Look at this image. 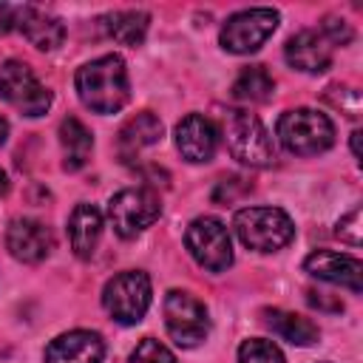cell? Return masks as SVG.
I'll use <instances>...</instances> for the list:
<instances>
[{
    "instance_id": "8992f818",
    "label": "cell",
    "mask_w": 363,
    "mask_h": 363,
    "mask_svg": "<svg viewBox=\"0 0 363 363\" xmlns=\"http://www.w3.org/2000/svg\"><path fill=\"white\" fill-rule=\"evenodd\" d=\"M162 216V199L150 187H125L108 201V218L119 238H136Z\"/></svg>"
},
{
    "instance_id": "4316f807",
    "label": "cell",
    "mask_w": 363,
    "mask_h": 363,
    "mask_svg": "<svg viewBox=\"0 0 363 363\" xmlns=\"http://www.w3.org/2000/svg\"><path fill=\"white\" fill-rule=\"evenodd\" d=\"M335 235H337L340 241L352 244V247H360V207L349 210V213H346V216L337 221Z\"/></svg>"
},
{
    "instance_id": "3957f363",
    "label": "cell",
    "mask_w": 363,
    "mask_h": 363,
    "mask_svg": "<svg viewBox=\"0 0 363 363\" xmlns=\"http://www.w3.org/2000/svg\"><path fill=\"white\" fill-rule=\"evenodd\" d=\"M278 142L295 156H318L335 145V125L326 113L312 108L284 111L275 125Z\"/></svg>"
},
{
    "instance_id": "d6986e66",
    "label": "cell",
    "mask_w": 363,
    "mask_h": 363,
    "mask_svg": "<svg viewBox=\"0 0 363 363\" xmlns=\"http://www.w3.org/2000/svg\"><path fill=\"white\" fill-rule=\"evenodd\" d=\"M264 323L267 329H272L281 340L292 343V346H312L320 337V329L295 312H284V309H264Z\"/></svg>"
},
{
    "instance_id": "ba28073f",
    "label": "cell",
    "mask_w": 363,
    "mask_h": 363,
    "mask_svg": "<svg viewBox=\"0 0 363 363\" xmlns=\"http://www.w3.org/2000/svg\"><path fill=\"white\" fill-rule=\"evenodd\" d=\"M275 28H278L275 9H244L227 17V23L221 26L218 43L230 54H252L272 37Z\"/></svg>"
},
{
    "instance_id": "1f68e13d",
    "label": "cell",
    "mask_w": 363,
    "mask_h": 363,
    "mask_svg": "<svg viewBox=\"0 0 363 363\" xmlns=\"http://www.w3.org/2000/svg\"><path fill=\"white\" fill-rule=\"evenodd\" d=\"M6 136H9V125H6V119L0 116V145L6 142Z\"/></svg>"
},
{
    "instance_id": "ffe728a7",
    "label": "cell",
    "mask_w": 363,
    "mask_h": 363,
    "mask_svg": "<svg viewBox=\"0 0 363 363\" xmlns=\"http://www.w3.org/2000/svg\"><path fill=\"white\" fill-rule=\"evenodd\" d=\"M60 145H62V153H65L62 167L74 173V170L85 167V162L91 159L94 136H91V130L77 116H65L60 122Z\"/></svg>"
},
{
    "instance_id": "6da1fadb",
    "label": "cell",
    "mask_w": 363,
    "mask_h": 363,
    "mask_svg": "<svg viewBox=\"0 0 363 363\" xmlns=\"http://www.w3.org/2000/svg\"><path fill=\"white\" fill-rule=\"evenodd\" d=\"M79 102L94 113H116L130 96L128 68L119 54H105L85 62L74 77Z\"/></svg>"
},
{
    "instance_id": "9c48e42d",
    "label": "cell",
    "mask_w": 363,
    "mask_h": 363,
    "mask_svg": "<svg viewBox=\"0 0 363 363\" xmlns=\"http://www.w3.org/2000/svg\"><path fill=\"white\" fill-rule=\"evenodd\" d=\"M184 244H187L190 255L196 258V264L204 267L207 272H224L233 264L230 233L213 216H201V218L190 221V227L184 233Z\"/></svg>"
},
{
    "instance_id": "83f0119b",
    "label": "cell",
    "mask_w": 363,
    "mask_h": 363,
    "mask_svg": "<svg viewBox=\"0 0 363 363\" xmlns=\"http://www.w3.org/2000/svg\"><path fill=\"white\" fill-rule=\"evenodd\" d=\"M306 301H309L312 306H318V309H326V312H340V309H343L340 301H329L326 292H315V289L306 292Z\"/></svg>"
},
{
    "instance_id": "4dcf8cb0",
    "label": "cell",
    "mask_w": 363,
    "mask_h": 363,
    "mask_svg": "<svg viewBox=\"0 0 363 363\" xmlns=\"http://www.w3.org/2000/svg\"><path fill=\"white\" fill-rule=\"evenodd\" d=\"M9 193V179H6V173L0 170V196H6Z\"/></svg>"
},
{
    "instance_id": "30bf717a",
    "label": "cell",
    "mask_w": 363,
    "mask_h": 363,
    "mask_svg": "<svg viewBox=\"0 0 363 363\" xmlns=\"http://www.w3.org/2000/svg\"><path fill=\"white\" fill-rule=\"evenodd\" d=\"M164 326H167V335L179 346L190 349L207 337L210 318H207L204 303L196 295H190L184 289H170L164 298Z\"/></svg>"
},
{
    "instance_id": "7a4b0ae2",
    "label": "cell",
    "mask_w": 363,
    "mask_h": 363,
    "mask_svg": "<svg viewBox=\"0 0 363 363\" xmlns=\"http://www.w3.org/2000/svg\"><path fill=\"white\" fill-rule=\"evenodd\" d=\"M221 130H224V142L227 150L233 153V159H238L241 164L250 167H267L275 162V145L272 136L267 133L264 122L241 108H230L221 119Z\"/></svg>"
},
{
    "instance_id": "e0dca14e",
    "label": "cell",
    "mask_w": 363,
    "mask_h": 363,
    "mask_svg": "<svg viewBox=\"0 0 363 363\" xmlns=\"http://www.w3.org/2000/svg\"><path fill=\"white\" fill-rule=\"evenodd\" d=\"M102 235V213L94 204H77L68 216V238H71V250L77 258L88 261L96 252Z\"/></svg>"
},
{
    "instance_id": "44dd1931",
    "label": "cell",
    "mask_w": 363,
    "mask_h": 363,
    "mask_svg": "<svg viewBox=\"0 0 363 363\" xmlns=\"http://www.w3.org/2000/svg\"><path fill=\"white\" fill-rule=\"evenodd\" d=\"M147 23H150V17L145 11H113V14L102 17L108 37H113L122 45H142V40L147 34Z\"/></svg>"
},
{
    "instance_id": "5b68a950",
    "label": "cell",
    "mask_w": 363,
    "mask_h": 363,
    "mask_svg": "<svg viewBox=\"0 0 363 363\" xmlns=\"http://www.w3.org/2000/svg\"><path fill=\"white\" fill-rule=\"evenodd\" d=\"M150 278L142 269H125L113 275L102 289V306L116 323H139L150 306Z\"/></svg>"
},
{
    "instance_id": "7c38bea8",
    "label": "cell",
    "mask_w": 363,
    "mask_h": 363,
    "mask_svg": "<svg viewBox=\"0 0 363 363\" xmlns=\"http://www.w3.org/2000/svg\"><path fill=\"white\" fill-rule=\"evenodd\" d=\"M6 247L17 261L40 264L54 250V235L37 218H14L6 230Z\"/></svg>"
},
{
    "instance_id": "277c9868",
    "label": "cell",
    "mask_w": 363,
    "mask_h": 363,
    "mask_svg": "<svg viewBox=\"0 0 363 363\" xmlns=\"http://www.w3.org/2000/svg\"><path fill=\"white\" fill-rule=\"evenodd\" d=\"M233 227L241 244L255 252H278L295 238L292 218L278 207H244L233 216Z\"/></svg>"
},
{
    "instance_id": "d4e9b609",
    "label": "cell",
    "mask_w": 363,
    "mask_h": 363,
    "mask_svg": "<svg viewBox=\"0 0 363 363\" xmlns=\"http://www.w3.org/2000/svg\"><path fill=\"white\" fill-rule=\"evenodd\" d=\"M130 363H176V354L156 337H142L130 352Z\"/></svg>"
},
{
    "instance_id": "8fae6325",
    "label": "cell",
    "mask_w": 363,
    "mask_h": 363,
    "mask_svg": "<svg viewBox=\"0 0 363 363\" xmlns=\"http://www.w3.org/2000/svg\"><path fill=\"white\" fill-rule=\"evenodd\" d=\"M303 269L309 275H315L318 281L337 284V286H346L352 292L363 289V264L354 255L335 252V250H315L303 261Z\"/></svg>"
},
{
    "instance_id": "f1b7e54d",
    "label": "cell",
    "mask_w": 363,
    "mask_h": 363,
    "mask_svg": "<svg viewBox=\"0 0 363 363\" xmlns=\"http://www.w3.org/2000/svg\"><path fill=\"white\" fill-rule=\"evenodd\" d=\"M17 9H20V6H6V3H0V34H9L11 28H17Z\"/></svg>"
},
{
    "instance_id": "7402d4cb",
    "label": "cell",
    "mask_w": 363,
    "mask_h": 363,
    "mask_svg": "<svg viewBox=\"0 0 363 363\" xmlns=\"http://www.w3.org/2000/svg\"><path fill=\"white\" fill-rule=\"evenodd\" d=\"M272 94L275 79L264 65H247L233 82V96L241 102H267Z\"/></svg>"
},
{
    "instance_id": "2e32d148",
    "label": "cell",
    "mask_w": 363,
    "mask_h": 363,
    "mask_svg": "<svg viewBox=\"0 0 363 363\" xmlns=\"http://www.w3.org/2000/svg\"><path fill=\"white\" fill-rule=\"evenodd\" d=\"M17 28L40 51H54L65 40V26L57 17L40 11L34 6H20L17 9Z\"/></svg>"
},
{
    "instance_id": "4fadbf2b",
    "label": "cell",
    "mask_w": 363,
    "mask_h": 363,
    "mask_svg": "<svg viewBox=\"0 0 363 363\" xmlns=\"http://www.w3.org/2000/svg\"><path fill=\"white\" fill-rule=\"evenodd\" d=\"M176 147H179L182 159H187L193 164L210 162L218 150V128L201 113H187L176 125Z\"/></svg>"
},
{
    "instance_id": "cb8c5ba5",
    "label": "cell",
    "mask_w": 363,
    "mask_h": 363,
    "mask_svg": "<svg viewBox=\"0 0 363 363\" xmlns=\"http://www.w3.org/2000/svg\"><path fill=\"white\" fill-rule=\"evenodd\" d=\"M323 99L346 116H360V91L352 85H329Z\"/></svg>"
},
{
    "instance_id": "5bb4252c",
    "label": "cell",
    "mask_w": 363,
    "mask_h": 363,
    "mask_svg": "<svg viewBox=\"0 0 363 363\" xmlns=\"http://www.w3.org/2000/svg\"><path fill=\"white\" fill-rule=\"evenodd\" d=\"M284 57L292 68H298L303 74H323L332 65V43L320 31L303 28L286 40Z\"/></svg>"
},
{
    "instance_id": "9a60e30c",
    "label": "cell",
    "mask_w": 363,
    "mask_h": 363,
    "mask_svg": "<svg viewBox=\"0 0 363 363\" xmlns=\"http://www.w3.org/2000/svg\"><path fill=\"white\" fill-rule=\"evenodd\" d=\"M45 363H102L105 357V340L96 332L74 329L60 337H54L45 346Z\"/></svg>"
},
{
    "instance_id": "52a82bcc",
    "label": "cell",
    "mask_w": 363,
    "mask_h": 363,
    "mask_svg": "<svg viewBox=\"0 0 363 363\" xmlns=\"http://www.w3.org/2000/svg\"><path fill=\"white\" fill-rule=\"evenodd\" d=\"M0 96L23 116H43L51 108V91L20 60H6L0 65Z\"/></svg>"
},
{
    "instance_id": "ac0fdd59",
    "label": "cell",
    "mask_w": 363,
    "mask_h": 363,
    "mask_svg": "<svg viewBox=\"0 0 363 363\" xmlns=\"http://www.w3.org/2000/svg\"><path fill=\"white\" fill-rule=\"evenodd\" d=\"M162 130L164 128H162L159 116H153L150 111H142L133 119H128L122 125V130H119V153H122V159H133L142 147L156 145L162 139Z\"/></svg>"
},
{
    "instance_id": "484cf974",
    "label": "cell",
    "mask_w": 363,
    "mask_h": 363,
    "mask_svg": "<svg viewBox=\"0 0 363 363\" xmlns=\"http://www.w3.org/2000/svg\"><path fill=\"white\" fill-rule=\"evenodd\" d=\"M320 34H323L332 45H346V43H352V37H354L352 26H349L343 17H335V14L323 17V23H320Z\"/></svg>"
},
{
    "instance_id": "603a6c76",
    "label": "cell",
    "mask_w": 363,
    "mask_h": 363,
    "mask_svg": "<svg viewBox=\"0 0 363 363\" xmlns=\"http://www.w3.org/2000/svg\"><path fill=\"white\" fill-rule=\"evenodd\" d=\"M238 363H286L284 352L264 337H250L238 346Z\"/></svg>"
},
{
    "instance_id": "f546056e",
    "label": "cell",
    "mask_w": 363,
    "mask_h": 363,
    "mask_svg": "<svg viewBox=\"0 0 363 363\" xmlns=\"http://www.w3.org/2000/svg\"><path fill=\"white\" fill-rule=\"evenodd\" d=\"M352 156L360 159V130H352Z\"/></svg>"
}]
</instances>
